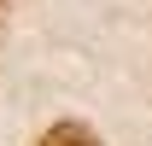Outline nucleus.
I'll return each mask as SVG.
<instances>
[{
  "label": "nucleus",
  "mask_w": 152,
  "mask_h": 146,
  "mask_svg": "<svg viewBox=\"0 0 152 146\" xmlns=\"http://www.w3.org/2000/svg\"><path fill=\"white\" fill-rule=\"evenodd\" d=\"M35 146H99V134H94L88 123H53Z\"/></svg>",
  "instance_id": "f257e3e1"
},
{
  "label": "nucleus",
  "mask_w": 152,
  "mask_h": 146,
  "mask_svg": "<svg viewBox=\"0 0 152 146\" xmlns=\"http://www.w3.org/2000/svg\"><path fill=\"white\" fill-rule=\"evenodd\" d=\"M6 6H12V0H0V12H6Z\"/></svg>",
  "instance_id": "f03ea898"
}]
</instances>
